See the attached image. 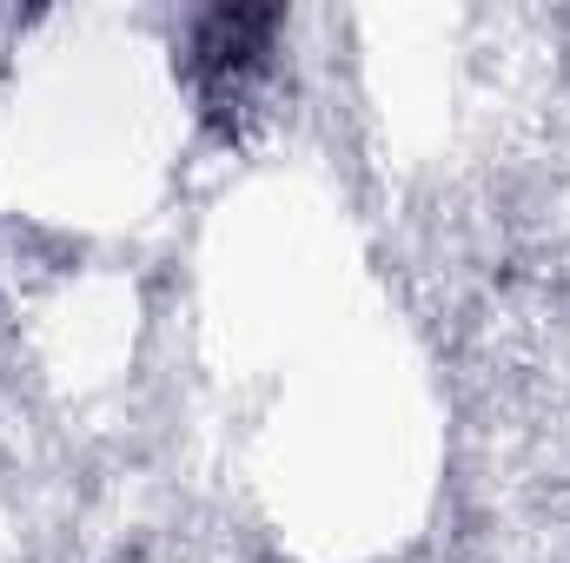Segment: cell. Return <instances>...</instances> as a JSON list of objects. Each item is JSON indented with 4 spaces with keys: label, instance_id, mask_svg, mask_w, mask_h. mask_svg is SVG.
<instances>
[{
    "label": "cell",
    "instance_id": "obj_1",
    "mask_svg": "<svg viewBox=\"0 0 570 563\" xmlns=\"http://www.w3.org/2000/svg\"><path fill=\"white\" fill-rule=\"evenodd\" d=\"M273 27H279V13H266V7H219V13L199 20L193 67H199V80L213 87V100H233V93L266 67Z\"/></svg>",
    "mask_w": 570,
    "mask_h": 563
}]
</instances>
